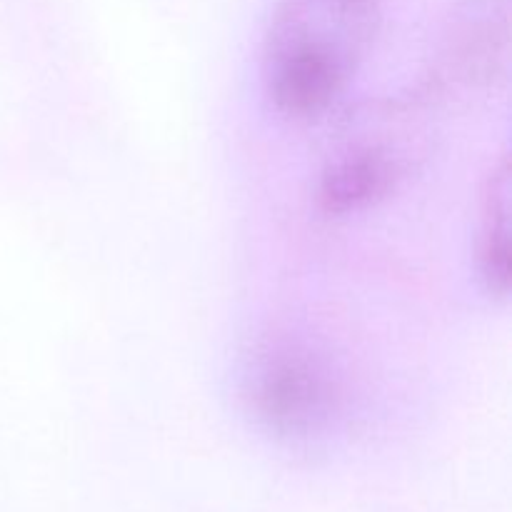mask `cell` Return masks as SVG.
<instances>
[{
	"label": "cell",
	"instance_id": "1",
	"mask_svg": "<svg viewBox=\"0 0 512 512\" xmlns=\"http://www.w3.org/2000/svg\"><path fill=\"white\" fill-rule=\"evenodd\" d=\"M385 0H275L263 35L265 95L280 115L328 113L373 50Z\"/></svg>",
	"mask_w": 512,
	"mask_h": 512
},
{
	"label": "cell",
	"instance_id": "2",
	"mask_svg": "<svg viewBox=\"0 0 512 512\" xmlns=\"http://www.w3.org/2000/svg\"><path fill=\"white\" fill-rule=\"evenodd\" d=\"M438 85L355 105L330 133L315 180L328 218L365 213L388 200L433 150Z\"/></svg>",
	"mask_w": 512,
	"mask_h": 512
},
{
	"label": "cell",
	"instance_id": "3",
	"mask_svg": "<svg viewBox=\"0 0 512 512\" xmlns=\"http://www.w3.org/2000/svg\"><path fill=\"white\" fill-rule=\"evenodd\" d=\"M243 398L268 433L293 443L328 435L345 410L343 378L303 338L273 335L248 358Z\"/></svg>",
	"mask_w": 512,
	"mask_h": 512
},
{
	"label": "cell",
	"instance_id": "4",
	"mask_svg": "<svg viewBox=\"0 0 512 512\" xmlns=\"http://www.w3.org/2000/svg\"><path fill=\"white\" fill-rule=\"evenodd\" d=\"M448 75L468 85H493L508 73V0H473L445 50Z\"/></svg>",
	"mask_w": 512,
	"mask_h": 512
},
{
	"label": "cell",
	"instance_id": "5",
	"mask_svg": "<svg viewBox=\"0 0 512 512\" xmlns=\"http://www.w3.org/2000/svg\"><path fill=\"white\" fill-rule=\"evenodd\" d=\"M478 270L485 290L493 298L505 300L512 280L510 248V158L500 155L485 175L480 198V233H478Z\"/></svg>",
	"mask_w": 512,
	"mask_h": 512
}]
</instances>
